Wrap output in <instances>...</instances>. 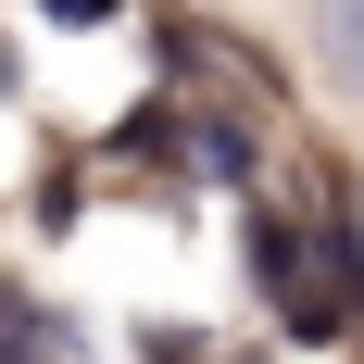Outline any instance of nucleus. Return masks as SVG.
I'll list each match as a JSON object with an SVG mask.
<instances>
[{
	"instance_id": "1",
	"label": "nucleus",
	"mask_w": 364,
	"mask_h": 364,
	"mask_svg": "<svg viewBox=\"0 0 364 364\" xmlns=\"http://www.w3.org/2000/svg\"><path fill=\"white\" fill-rule=\"evenodd\" d=\"M188 164H201L214 188H252V139H239L226 113H188Z\"/></svg>"
},
{
	"instance_id": "2",
	"label": "nucleus",
	"mask_w": 364,
	"mask_h": 364,
	"mask_svg": "<svg viewBox=\"0 0 364 364\" xmlns=\"http://www.w3.org/2000/svg\"><path fill=\"white\" fill-rule=\"evenodd\" d=\"M50 352H63V327H50L26 289H0V364H50Z\"/></svg>"
},
{
	"instance_id": "3",
	"label": "nucleus",
	"mask_w": 364,
	"mask_h": 364,
	"mask_svg": "<svg viewBox=\"0 0 364 364\" xmlns=\"http://www.w3.org/2000/svg\"><path fill=\"white\" fill-rule=\"evenodd\" d=\"M327 50H339V75L364 88V0H327Z\"/></svg>"
},
{
	"instance_id": "4",
	"label": "nucleus",
	"mask_w": 364,
	"mask_h": 364,
	"mask_svg": "<svg viewBox=\"0 0 364 364\" xmlns=\"http://www.w3.org/2000/svg\"><path fill=\"white\" fill-rule=\"evenodd\" d=\"M38 13H50V26H113L126 0H38Z\"/></svg>"
},
{
	"instance_id": "5",
	"label": "nucleus",
	"mask_w": 364,
	"mask_h": 364,
	"mask_svg": "<svg viewBox=\"0 0 364 364\" xmlns=\"http://www.w3.org/2000/svg\"><path fill=\"white\" fill-rule=\"evenodd\" d=\"M13 88H26V63H13V50H0V101H13Z\"/></svg>"
}]
</instances>
